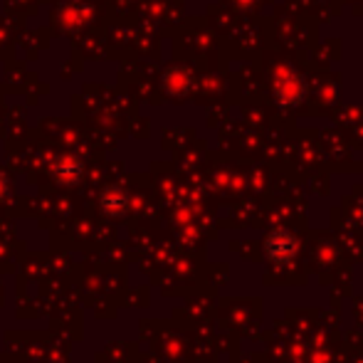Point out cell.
Listing matches in <instances>:
<instances>
[{"mask_svg":"<svg viewBox=\"0 0 363 363\" xmlns=\"http://www.w3.org/2000/svg\"><path fill=\"white\" fill-rule=\"evenodd\" d=\"M267 255L274 259L277 264H284L291 259V255H294V240L289 238V235L279 233V235H272V238L267 240Z\"/></svg>","mask_w":363,"mask_h":363,"instance_id":"obj_1","label":"cell"},{"mask_svg":"<svg viewBox=\"0 0 363 363\" xmlns=\"http://www.w3.org/2000/svg\"><path fill=\"white\" fill-rule=\"evenodd\" d=\"M101 203H104V208L109 213H121V211H124V196H119V193H106V196L101 198Z\"/></svg>","mask_w":363,"mask_h":363,"instance_id":"obj_2","label":"cell"}]
</instances>
